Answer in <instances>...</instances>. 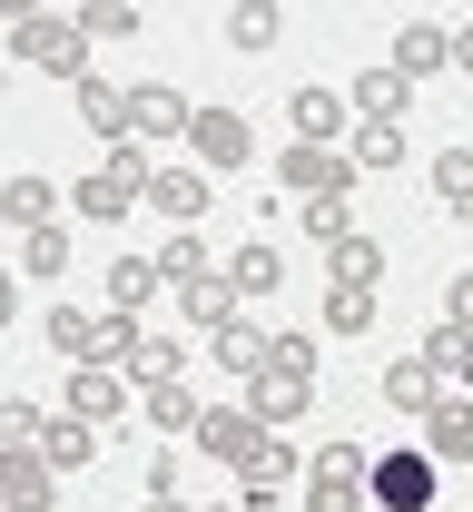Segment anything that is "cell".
<instances>
[{
  "mask_svg": "<svg viewBox=\"0 0 473 512\" xmlns=\"http://www.w3.org/2000/svg\"><path fill=\"white\" fill-rule=\"evenodd\" d=\"M10 60L79 89V79H89V40H79V20H69V10H30V20L10 30Z\"/></svg>",
  "mask_w": 473,
  "mask_h": 512,
  "instance_id": "6da1fadb",
  "label": "cell"
},
{
  "mask_svg": "<svg viewBox=\"0 0 473 512\" xmlns=\"http://www.w3.org/2000/svg\"><path fill=\"white\" fill-rule=\"evenodd\" d=\"M434 473H444V463L424 444H395L385 463H365V503L375 512H434Z\"/></svg>",
  "mask_w": 473,
  "mask_h": 512,
  "instance_id": "7a4b0ae2",
  "label": "cell"
},
{
  "mask_svg": "<svg viewBox=\"0 0 473 512\" xmlns=\"http://www.w3.org/2000/svg\"><path fill=\"white\" fill-rule=\"evenodd\" d=\"M237 404L267 424V434H286V424H306L316 414V375H286V365H257V375L237 384Z\"/></svg>",
  "mask_w": 473,
  "mask_h": 512,
  "instance_id": "3957f363",
  "label": "cell"
},
{
  "mask_svg": "<svg viewBox=\"0 0 473 512\" xmlns=\"http://www.w3.org/2000/svg\"><path fill=\"white\" fill-rule=\"evenodd\" d=\"M306 512H365V453L355 444H316V463H306Z\"/></svg>",
  "mask_w": 473,
  "mask_h": 512,
  "instance_id": "277c9868",
  "label": "cell"
},
{
  "mask_svg": "<svg viewBox=\"0 0 473 512\" xmlns=\"http://www.w3.org/2000/svg\"><path fill=\"white\" fill-rule=\"evenodd\" d=\"M276 188H286V197H355V158H345V148H306V138H296V148L276 158Z\"/></svg>",
  "mask_w": 473,
  "mask_h": 512,
  "instance_id": "5b68a950",
  "label": "cell"
},
{
  "mask_svg": "<svg viewBox=\"0 0 473 512\" xmlns=\"http://www.w3.org/2000/svg\"><path fill=\"white\" fill-rule=\"evenodd\" d=\"M188 148H198L207 178H237L247 158H257V128L237 119V109H198V128H188Z\"/></svg>",
  "mask_w": 473,
  "mask_h": 512,
  "instance_id": "8992f818",
  "label": "cell"
},
{
  "mask_svg": "<svg viewBox=\"0 0 473 512\" xmlns=\"http://www.w3.org/2000/svg\"><path fill=\"white\" fill-rule=\"evenodd\" d=\"M345 109H355V128H405V109H414V79L395 60H375L355 89H345Z\"/></svg>",
  "mask_w": 473,
  "mask_h": 512,
  "instance_id": "52a82bcc",
  "label": "cell"
},
{
  "mask_svg": "<svg viewBox=\"0 0 473 512\" xmlns=\"http://www.w3.org/2000/svg\"><path fill=\"white\" fill-rule=\"evenodd\" d=\"M198 128V109L168 89V79H148V89H129V138L138 148H158V138H188Z\"/></svg>",
  "mask_w": 473,
  "mask_h": 512,
  "instance_id": "ba28073f",
  "label": "cell"
},
{
  "mask_svg": "<svg viewBox=\"0 0 473 512\" xmlns=\"http://www.w3.org/2000/svg\"><path fill=\"white\" fill-rule=\"evenodd\" d=\"M257 444H267V424H257L247 404H207V414H198V453H217L227 473H237V463H247Z\"/></svg>",
  "mask_w": 473,
  "mask_h": 512,
  "instance_id": "9c48e42d",
  "label": "cell"
},
{
  "mask_svg": "<svg viewBox=\"0 0 473 512\" xmlns=\"http://www.w3.org/2000/svg\"><path fill=\"white\" fill-rule=\"evenodd\" d=\"M0 512H60V473L40 453H0Z\"/></svg>",
  "mask_w": 473,
  "mask_h": 512,
  "instance_id": "30bf717a",
  "label": "cell"
},
{
  "mask_svg": "<svg viewBox=\"0 0 473 512\" xmlns=\"http://www.w3.org/2000/svg\"><path fill=\"white\" fill-rule=\"evenodd\" d=\"M129 394H138V384L119 375V365H69V414H79V424H119Z\"/></svg>",
  "mask_w": 473,
  "mask_h": 512,
  "instance_id": "8fae6325",
  "label": "cell"
},
{
  "mask_svg": "<svg viewBox=\"0 0 473 512\" xmlns=\"http://www.w3.org/2000/svg\"><path fill=\"white\" fill-rule=\"evenodd\" d=\"M286 119H296V138H306V148H336V138H355V109H345L336 89H296V99H286Z\"/></svg>",
  "mask_w": 473,
  "mask_h": 512,
  "instance_id": "7c38bea8",
  "label": "cell"
},
{
  "mask_svg": "<svg viewBox=\"0 0 473 512\" xmlns=\"http://www.w3.org/2000/svg\"><path fill=\"white\" fill-rule=\"evenodd\" d=\"M414 444L434 453V463H473V394H444L434 414H424V434Z\"/></svg>",
  "mask_w": 473,
  "mask_h": 512,
  "instance_id": "4fadbf2b",
  "label": "cell"
},
{
  "mask_svg": "<svg viewBox=\"0 0 473 512\" xmlns=\"http://www.w3.org/2000/svg\"><path fill=\"white\" fill-rule=\"evenodd\" d=\"M395 69H405V79L454 69V30H444V20H405V30H395Z\"/></svg>",
  "mask_w": 473,
  "mask_h": 512,
  "instance_id": "5bb4252c",
  "label": "cell"
},
{
  "mask_svg": "<svg viewBox=\"0 0 473 512\" xmlns=\"http://www.w3.org/2000/svg\"><path fill=\"white\" fill-rule=\"evenodd\" d=\"M296 473H306V453L286 444V434H267V444H257L247 463H237V493H286Z\"/></svg>",
  "mask_w": 473,
  "mask_h": 512,
  "instance_id": "9a60e30c",
  "label": "cell"
},
{
  "mask_svg": "<svg viewBox=\"0 0 473 512\" xmlns=\"http://www.w3.org/2000/svg\"><path fill=\"white\" fill-rule=\"evenodd\" d=\"M414 355L434 365V384H444V394H473V335H464V325H434Z\"/></svg>",
  "mask_w": 473,
  "mask_h": 512,
  "instance_id": "2e32d148",
  "label": "cell"
},
{
  "mask_svg": "<svg viewBox=\"0 0 473 512\" xmlns=\"http://www.w3.org/2000/svg\"><path fill=\"white\" fill-rule=\"evenodd\" d=\"M148 207H158L168 227H198V217H207V168H158Z\"/></svg>",
  "mask_w": 473,
  "mask_h": 512,
  "instance_id": "e0dca14e",
  "label": "cell"
},
{
  "mask_svg": "<svg viewBox=\"0 0 473 512\" xmlns=\"http://www.w3.org/2000/svg\"><path fill=\"white\" fill-rule=\"evenodd\" d=\"M40 463H50V473H89V463H99V424H79V414H60V424H50V434H40Z\"/></svg>",
  "mask_w": 473,
  "mask_h": 512,
  "instance_id": "ac0fdd59",
  "label": "cell"
},
{
  "mask_svg": "<svg viewBox=\"0 0 473 512\" xmlns=\"http://www.w3.org/2000/svg\"><path fill=\"white\" fill-rule=\"evenodd\" d=\"M0 217H10L20 237H40V227H60V188H50V178H10V188H0Z\"/></svg>",
  "mask_w": 473,
  "mask_h": 512,
  "instance_id": "d6986e66",
  "label": "cell"
},
{
  "mask_svg": "<svg viewBox=\"0 0 473 512\" xmlns=\"http://www.w3.org/2000/svg\"><path fill=\"white\" fill-rule=\"evenodd\" d=\"M385 404H395V414H434V404H444L434 365H424V355H395V365H385Z\"/></svg>",
  "mask_w": 473,
  "mask_h": 512,
  "instance_id": "ffe728a7",
  "label": "cell"
},
{
  "mask_svg": "<svg viewBox=\"0 0 473 512\" xmlns=\"http://www.w3.org/2000/svg\"><path fill=\"white\" fill-rule=\"evenodd\" d=\"M138 414H148V434H198V394H188V384H148V394H138Z\"/></svg>",
  "mask_w": 473,
  "mask_h": 512,
  "instance_id": "44dd1931",
  "label": "cell"
},
{
  "mask_svg": "<svg viewBox=\"0 0 473 512\" xmlns=\"http://www.w3.org/2000/svg\"><path fill=\"white\" fill-rule=\"evenodd\" d=\"M207 355L227 365V384H247V375H257V365H267V335H257V325L237 316V325H217V335H207Z\"/></svg>",
  "mask_w": 473,
  "mask_h": 512,
  "instance_id": "7402d4cb",
  "label": "cell"
},
{
  "mask_svg": "<svg viewBox=\"0 0 473 512\" xmlns=\"http://www.w3.org/2000/svg\"><path fill=\"white\" fill-rule=\"evenodd\" d=\"M79 128H99L109 148L129 138V89H109V79H79Z\"/></svg>",
  "mask_w": 473,
  "mask_h": 512,
  "instance_id": "603a6c76",
  "label": "cell"
},
{
  "mask_svg": "<svg viewBox=\"0 0 473 512\" xmlns=\"http://www.w3.org/2000/svg\"><path fill=\"white\" fill-rule=\"evenodd\" d=\"M158 286H168V276H158V256H119V266H109V316H138Z\"/></svg>",
  "mask_w": 473,
  "mask_h": 512,
  "instance_id": "cb8c5ba5",
  "label": "cell"
},
{
  "mask_svg": "<svg viewBox=\"0 0 473 512\" xmlns=\"http://www.w3.org/2000/svg\"><path fill=\"white\" fill-rule=\"evenodd\" d=\"M69 207H79L89 227H119V217L138 207V188H129V178H109V168H99V178H79V197H69Z\"/></svg>",
  "mask_w": 473,
  "mask_h": 512,
  "instance_id": "d4e9b609",
  "label": "cell"
},
{
  "mask_svg": "<svg viewBox=\"0 0 473 512\" xmlns=\"http://www.w3.org/2000/svg\"><path fill=\"white\" fill-rule=\"evenodd\" d=\"M188 375V345L178 335H138V355H129V384L148 394V384H178Z\"/></svg>",
  "mask_w": 473,
  "mask_h": 512,
  "instance_id": "484cf974",
  "label": "cell"
},
{
  "mask_svg": "<svg viewBox=\"0 0 473 512\" xmlns=\"http://www.w3.org/2000/svg\"><path fill=\"white\" fill-rule=\"evenodd\" d=\"M345 158H355V178H395L405 168V128H355Z\"/></svg>",
  "mask_w": 473,
  "mask_h": 512,
  "instance_id": "4316f807",
  "label": "cell"
},
{
  "mask_svg": "<svg viewBox=\"0 0 473 512\" xmlns=\"http://www.w3.org/2000/svg\"><path fill=\"white\" fill-rule=\"evenodd\" d=\"M227 40H237V50H276V40H286V10H276V0H237V10H227Z\"/></svg>",
  "mask_w": 473,
  "mask_h": 512,
  "instance_id": "83f0119b",
  "label": "cell"
},
{
  "mask_svg": "<svg viewBox=\"0 0 473 512\" xmlns=\"http://www.w3.org/2000/svg\"><path fill=\"white\" fill-rule=\"evenodd\" d=\"M217 276L237 286V306H247V296H276V286H286V266H276V247H237V266H217Z\"/></svg>",
  "mask_w": 473,
  "mask_h": 512,
  "instance_id": "f1b7e54d",
  "label": "cell"
},
{
  "mask_svg": "<svg viewBox=\"0 0 473 512\" xmlns=\"http://www.w3.org/2000/svg\"><path fill=\"white\" fill-rule=\"evenodd\" d=\"M326 276H336V286H375V276H385V247H375V237H336V247H326Z\"/></svg>",
  "mask_w": 473,
  "mask_h": 512,
  "instance_id": "f546056e",
  "label": "cell"
},
{
  "mask_svg": "<svg viewBox=\"0 0 473 512\" xmlns=\"http://www.w3.org/2000/svg\"><path fill=\"white\" fill-rule=\"evenodd\" d=\"M40 434H50V414L30 394H0V453H40Z\"/></svg>",
  "mask_w": 473,
  "mask_h": 512,
  "instance_id": "4dcf8cb0",
  "label": "cell"
},
{
  "mask_svg": "<svg viewBox=\"0 0 473 512\" xmlns=\"http://www.w3.org/2000/svg\"><path fill=\"white\" fill-rule=\"evenodd\" d=\"M178 296H188V325H207V335L237 325V286H227V276H198V286H178Z\"/></svg>",
  "mask_w": 473,
  "mask_h": 512,
  "instance_id": "1f68e13d",
  "label": "cell"
},
{
  "mask_svg": "<svg viewBox=\"0 0 473 512\" xmlns=\"http://www.w3.org/2000/svg\"><path fill=\"white\" fill-rule=\"evenodd\" d=\"M89 345H99V316H89V306H50V355L89 365Z\"/></svg>",
  "mask_w": 473,
  "mask_h": 512,
  "instance_id": "d6a6232c",
  "label": "cell"
},
{
  "mask_svg": "<svg viewBox=\"0 0 473 512\" xmlns=\"http://www.w3.org/2000/svg\"><path fill=\"white\" fill-rule=\"evenodd\" d=\"M375 325V286H326V335H365Z\"/></svg>",
  "mask_w": 473,
  "mask_h": 512,
  "instance_id": "836d02e7",
  "label": "cell"
},
{
  "mask_svg": "<svg viewBox=\"0 0 473 512\" xmlns=\"http://www.w3.org/2000/svg\"><path fill=\"white\" fill-rule=\"evenodd\" d=\"M296 227H306L316 247H336V237H355V217H345V197H296Z\"/></svg>",
  "mask_w": 473,
  "mask_h": 512,
  "instance_id": "e575fe53",
  "label": "cell"
},
{
  "mask_svg": "<svg viewBox=\"0 0 473 512\" xmlns=\"http://www.w3.org/2000/svg\"><path fill=\"white\" fill-rule=\"evenodd\" d=\"M138 335H148V325H138V316H99V345H89V365H119V375H129Z\"/></svg>",
  "mask_w": 473,
  "mask_h": 512,
  "instance_id": "d590c367",
  "label": "cell"
},
{
  "mask_svg": "<svg viewBox=\"0 0 473 512\" xmlns=\"http://www.w3.org/2000/svg\"><path fill=\"white\" fill-rule=\"evenodd\" d=\"M434 197H444L454 217L473 207V148H444V158H434Z\"/></svg>",
  "mask_w": 473,
  "mask_h": 512,
  "instance_id": "8d00e7d4",
  "label": "cell"
},
{
  "mask_svg": "<svg viewBox=\"0 0 473 512\" xmlns=\"http://www.w3.org/2000/svg\"><path fill=\"white\" fill-rule=\"evenodd\" d=\"M158 276H168V286H198V276H217V266H207L198 237H168V247H158Z\"/></svg>",
  "mask_w": 473,
  "mask_h": 512,
  "instance_id": "74e56055",
  "label": "cell"
},
{
  "mask_svg": "<svg viewBox=\"0 0 473 512\" xmlns=\"http://www.w3.org/2000/svg\"><path fill=\"white\" fill-rule=\"evenodd\" d=\"M20 266H30V276H69V227H40V237H20Z\"/></svg>",
  "mask_w": 473,
  "mask_h": 512,
  "instance_id": "f35d334b",
  "label": "cell"
},
{
  "mask_svg": "<svg viewBox=\"0 0 473 512\" xmlns=\"http://www.w3.org/2000/svg\"><path fill=\"white\" fill-rule=\"evenodd\" d=\"M129 30H138L129 0H89V10H79V40H129Z\"/></svg>",
  "mask_w": 473,
  "mask_h": 512,
  "instance_id": "ab89813d",
  "label": "cell"
},
{
  "mask_svg": "<svg viewBox=\"0 0 473 512\" xmlns=\"http://www.w3.org/2000/svg\"><path fill=\"white\" fill-rule=\"evenodd\" d=\"M267 365H286V375H316V335H267Z\"/></svg>",
  "mask_w": 473,
  "mask_h": 512,
  "instance_id": "60d3db41",
  "label": "cell"
},
{
  "mask_svg": "<svg viewBox=\"0 0 473 512\" xmlns=\"http://www.w3.org/2000/svg\"><path fill=\"white\" fill-rule=\"evenodd\" d=\"M444 325H464V335H473V266L454 276V286H444Z\"/></svg>",
  "mask_w": 473,
  "mask_h": 512,
  "instance_id": "b9f144b4",
  "label": "cell"
},
{
  "mask_svg": "<svg viewBox=\"0 0 473 512\" xmlns=\"http://www.w3.org/2000/svg\"><path fill=\"white\" fill-rule=\"evenodd\" d=\"M10 316H20V286H10V266H0V335H10Z\"/></svg>",
  "mask_w": 473,
  "mask_h": 512,
  "instance_id": "7bdbcfd3",
  "label": "cell"
},
{
  "mask_svg": "<svg viewBox=\"0 0 473 512\" xmlns=\"http://www.w3.org/2000/svg\"><path fill=\"white\" fill-rule=\"evenodd\" d=\"M454 69H464V79H473V20H464V30H454Z\"/></svg>",
  "mask_w": 473,
  "mask_h": 512,
  "instance_id": "ee69618b",
  "label": "cell"
},
{
  "mask_svg": "<svg viewBox=\"0 0 473 512\" xmlns=\"http://www.w3.org/2000/svg\"><path fill=\"white\" fill-rule=\"evenodd\" d=\"M237 512H286V503H276V493H247V503H237Z\"/></svg>",
  "mask_w": 473,
  "mask_h": 512,
  "instance_id": "f6af8a7d",
  "label": "cell"
},
{
  "mask_svg": "<svg viewBox=\"0 0 473 512\" xmlns=\"http://www.w3.org/2000/svg\"><path fill=\"white\" fill-rule=\"evenodd\" d=\"M148 512H188V503H178V493H148Z\"/></svg>",
  "mask_w": 473,
  "mask_h": 512,
  "instance_id": "bcb514c9",
  "label": "cell"
},
{
  "mask_svg": "<svg viewBox=\"0 0 473 512\" xmlns=\"http://www.w3.org/2000/svg\"><path fill=\"white\" fill-rule=\"evenodd\" d=\"M227 512H237V503H227Z\"/></svg>",
  "mask_w": 473,
  "mask_h": 512,
  "instance_id": "7dc6e473",
  "label": "cell"
}]
</instances>
